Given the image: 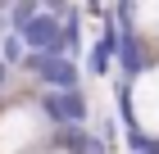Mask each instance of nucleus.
Masks as SVG:
<instances>
[{"instance_id":"obj_8","label":"nucleus","mask_w":159,"mask_h":154,"mask_svg":"<svg viewBox=\"0 0 159 154\" xmlns=\"http://www.w3.org/2000/svg\"><path fill=\"white\" fill-rule=\"evenodd\" d=\"M27 59V46H23V36L9 32L5 41H0V64H23Z\"/></svg>"},{"instance_id":"obj_5","label":"nucleus","mask_w":159,"mask_h":154,"mask_svg":"<svg viewBox=\"0 0 159 154\" xmlns=\"http://www.w3.org/2000/svg\"><path fill=\"white\" fill-rule=\"evenodd\" d=\"M114 64H118V23H114V14L105 9L100 36H96V46H91V55H86V73H91V77H109Z\"/></svg>"},{"instance_id":"obj_3","label":"nucleus","mask_w":159,"mask_h":154,"mask_svg":"<svg viewBox=\"0 0 159 154\" xmlns=\"http://www.w3.org/2000/svg\"><path fill=\"white\" fill-rule=\"evenodd\" d=\"M23 68L32 73L46 91H77V86H82V68H77V59H64V55H27Z\"/></svg>"},{"instance_id":"obj_9","label":"nucleus","mask_w":159,"mask_h":154,"mask_svg":"<svg viewBox=\"0 0 159 154\" xmlns=\"http://www.w3.org/2000/svg\"><path fill=\"white\" fill-rule=\"evenodd\" d=\"M32 154H68V150H59V145H46V150H32Z\"/></svg>"},{"instance_id":"obj_1","label":"nucleus","mask_w":159,"mask_h":154,"mask_svg":"<svg viewBox=\"0 0 159 154\" xmlns=\"http://www.w3.org/2000/svg\"><path fill=\"white\" fill-rule=\"evenodd\" d=\"M50 122L41 113V104H27V100H14V104L0 109V154H32L46 150Z\"/></svg>"},{"instance_id":"obj_4","label":"nucleus","mask_w":159,"mask_h":154,"mask_svg":"<svg viewBox=\"0 0 159 154\" xmlns=\"http://www.w3.org/2000/svg\"><path fill=\"white\" fill-rule=\"evenodd\" d=\"M23 46H27V55H64V32H59V14H50V9H41L32 23L23 27ZM68 59V55H64Z\"/></svg>"},{"instance_id":"obj_2","label":"nucleus","mask_w":159,"mask_h":154,"mask_svg":"<svg viewBox=\"0 0 159 154\" xmlns=\"http://www.w3.org/2000/svg\"><path fill=\"white\" fill-rule=\"evenodd\" d=\"M37 104H41V113H46V122L55 131L59 127H86V118H91V104H86L82 86L77 91H46Z\"/></svg>"},{"instance_id":"obj_10","label":"nucleus","mask_w":159,"mask_h":154,"mask_svg":"<svg viewBox=\"0 0 159 154\" xmlns=\"http://www.w3.org/2000/svg\"><path fill=\"white\" fill-rule=\"evenodd\" d=\"M5 73H9V64H0V86H5Z\"/></svg>"},{"instance_id":"obj_7","label":"nucleus","mask_w":159,"mask_h":154,"mask_svg":"<svg viewBox=\"0 0 159 154\" xmlns=\"http://www.w3.org/2000/svg\"><path fill=\"white\" fill-rule=\"evenodd\" d=\"M41 14V0H9V32H23Z\"/></svg>"},{"instance_id":"obj_6","label":"nucleus","mask_w":159,"mask_h":154,"mask_svg":"<svg viewBox=\"0 0 159 154\" xmlns=\"http://www.w3.org/2000/svg\"><path fill=\"white\" fill-rule=\"evenodd\" d=\"M82 14L86 9H77V5H64L59 9V32H64V55L68 59L82 55Z\"/></svg>"}]
</instances>
